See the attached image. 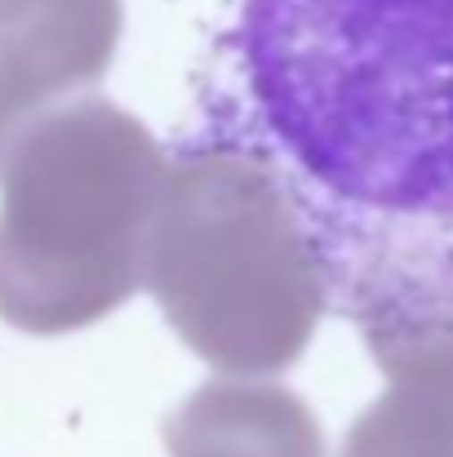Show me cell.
<instances>
[{"instance_id": "cell-6", "label": "cell", "mask_w": 453, "mask_h": 457, "mask_svg": "<svg viewBox=\"0 0 453 457\" xmlns=\"http://www.w3.org/2000/svg\"><path fill=\"white\" fill-rule=\"evenodd\" d=\"M164 445L169 457H324L306 400L240 373L187 395L164 422Z\"/></svg>"}, {"instance_id": "cell-2", "label": "cell", "mask_w": 453, "mask_h": 457, "mask_svg": "<svg viewBox=\"0 0 453 457\" xmlns=\"http://www.w3.org/2000/svg\"><path fill=\"white\" fill-rule=\"evenodd\" d=\"M169 160L107 98L40 112L0 160V320L58 337L147 285Z\"/></svg>"}, {"instance_id": "cell-1", "label": "cell", "mask_w": 453, "mask_h": 457, "mask_svg": "<svg viewBox=\"0 0 453 457\" xmlns=\"http://www.w3.org/2000/svg\"><path fill=\"white\" fill-rule=\"evenodd\" d=\"M267 129L338 200L453 213V0H240Z\"/></svg>"}, {"instance_id": "cell-4", "label": "cell", "mask_w": 453, "mask_h": 457, "mask_svg": "<svg viewBox=\"0 0 453 457\" xmlns=\"http://www.w3.org/2000/svg\"><path fill=\"white\" fill-rule=\"evenodd\" d=\"M351 315L391 386L342 457H453V249H387L351 276Z\"/></svg>"}, {"instance_id": "cell-5", "label": "cell", "mask_w": 453, "mask_h": 457, "mask_svg": "<svg viewBox=\"0 0 453 457\" xmlns=\"http://www.w3.org/2000/svg\"><path fill=\"white\" fill-rule=\"evenodd\" d=\"M121 22V0H0V160L40 112L107 76Z\"/></svg>"}, {"instance_id": "cell-3", "label": "cell", "mask_w": 453, "mask_h": 457, "mask_svg": "<svg viewBox=\"0 0 453 457\" xmlns=\"http://www.w3.org/2000/svg\"><path fill=\"white\" fill-rule=\"evenodd\" d=\"M147 289L205 364L240 378L285 373L324 315V271L289 191L231 147L169 164Z\"/></svg>"}]
</instances>
